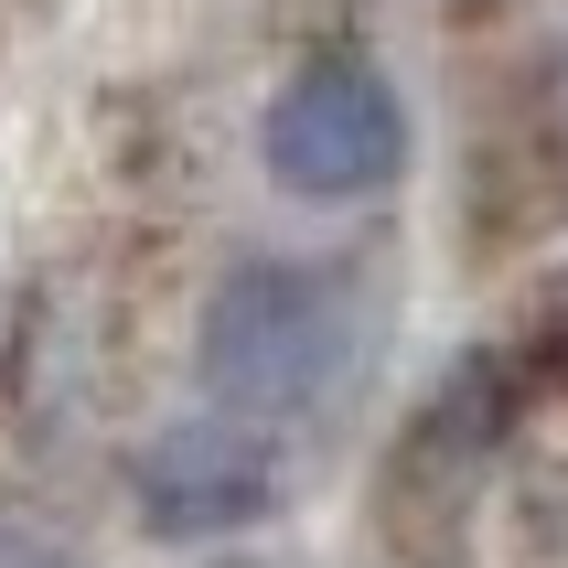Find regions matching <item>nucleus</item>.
<instances>
[{"mask_svg": "<svg viewBox=\"0 0 568 568\" xmlns=\"http://www.w3.org/2000/svg\"><path fill=\"white\" fill-rule=\"evenodd\" d=\"M365 354H376V301L354 268H322V257H247L204 290V322H193L204 408L247 429L333 408L365 376Z\"/></svg>", "mask_w": 568, "mask_h": 568, "instance_id": "obj_1", "label": "nucleus"}, {"mask_svg": "<svg viewBox=\"0 0 568 568\" xmlns=\"http://www.w3.org/2000/svg\"><path fill=\"white\" fill-rule=\"evenodd\" d=\"M257 161L290 204H376L397 172H408V108L386 87L376 54H312L268 97L257 119Z\"/></svg>", "mask_w": 568, "mask_h": 568, "instance_id": "obj_2", "label": "nucleus"}, {"mask_svg": "<svg viewBox=\"0 0 568 568\" xmlns=\"http://www.w3.org/2000/svg\"><path fill=\"white\" fill-rule=\"evenodd\" d=\"M290 494V462L268 429H247V418H172L161 440H140V462H129V505H140V526L172 547L193 537H236V526H257V515H280Z\"/></svg>", "mask_w": 568, "mask_h": 568, "instance_id": "obj_3", "label": "nucleus"}, {"mask_svg": "<svg viewBox=\"0 0 568 568\" xmlns=\"http://www.w3.org/2000/svg\"><path fill=\"white\" fill-rule=\"evenodd\" d=\"M450 11H483V0H450Z\"/></svg>", "mask_w": 568, "mask_h": 568, "instance_id": "obj_4", "label": "nucleus"}]
</instances>
